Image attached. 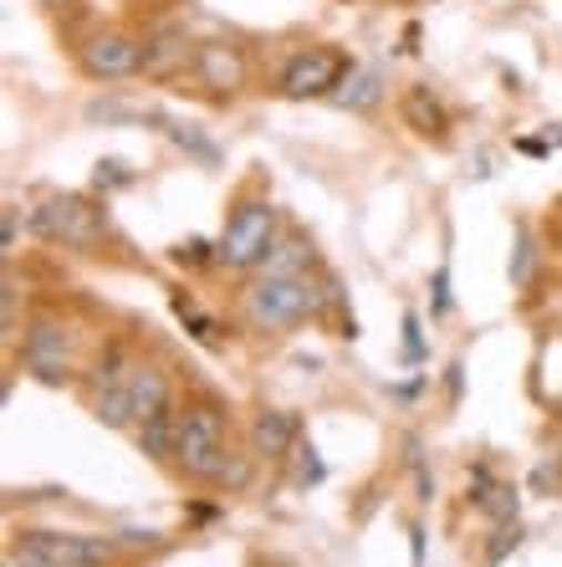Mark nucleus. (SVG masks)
Listing matches in <instances>:
<instances>
[{"label": "nucleus", "instance_id": "obj_10", "mask_svg": "<svg viewBox=\"0 0 562 567\" xmlns=\"http://www.w3.org/2000/svg\"><path fill=\"white\" fill-rule=\"evenodd\" d=\"M399 118H405L409 133L430 138V144H445V138H450V107H445L440 93L425 87V82H415V87L399 93Z\"/></svg>", "mask_w": 562, "mask_h": 567}, {"label": "nucleus", "instance_id": "obj_17", "mask_svg": "<svg viewBox=\"0 0 562 567\" xmlns=\"http://www.w3.org/2000/svg\"><path fill=\"white\" fill-rule=\"evenodd\" d=\"M129 379H133V373H129ZM129 379L113 383V389H98V394H92V420L103 424V430H133V424H139V414H133V389H129Z\"/></svg>", "mask_w": 562, "mask_h": 567}, {"label": "nucleus", "instance_id": "obj_8", "mask_svg": "<svg viewBox=\"0 0 562 567\" xmlns=\"http://www.w3.org/2000/svg\"><path fill=\"white\" fill-rule=\"evenodd\" d=\"M78 62L92 82H129L144 72V41L123 27H103L82 41Z\"/></svg>", "mask_w": 562, "mask_h": 567}, {"label": "nucleus", "instance_id": "obj_23", "mask_svg": "<svg viewBox=\"0 0 562 567\" xmlns=\"http://www.w3.org/2000/svg\"><path fill=\"white\" fill-rule=\"evenodd\" d=\"M170 256L180 266H215V246H205V240H180Z\"/></svg>", "mask_w": 562, "mask_h": 567}, {"label": "nucleus", "instance_id": "obj_24", "mask_svg": "<svg viewBox=\"0 0 562 567\" xmlns=\"http://www.w3.org/2000/svg\"><path fill=\"white\" fill-rule=\"evenodd\" d=\"M16 230H21V210L6 205V210H0V251L6 256H16Z\"/></svg>", "mask_w": 562, "mask_h": 567}, {"label": "nucleus", "instance_id": "obj_18", "mask_svg": "<svg viewBox=\"0 0 562 567\" xmlns=\"http://www.w3.org/2000/svg\"><path fill=\"white\" fill-rule=\"evenodd\" d=\"M164 133H170L174 148H184V154L200 158V164H221V148L210 144V138L195 128V123H164Z\"/></svg>", "mask_w": 562, "mask_h": 567}, {"label": "nucleus", "instance_id": "obj_2", "mask_svg": "<svg viewBox=\"0 0 562 567\" xmlns=\"http://www.w3.org/2000/svg\"><path fill=\"white\" fill-rule=\"evenodd\" d=\"M231 420L210 394H195L180 404V450H174V471L195 486H221L225 465H231Z\"/></svg>", "mask_w": 562, "mask_h": 567}, {"label": "nucleus", "instance_id": "obj_16", "mask_svg": "<svg viewBox=\"0 0 562 567\" xmlns=\"http://www.w3.org/2000/svg\"><path fill=\"white\" fill-rule=\"evenodd\" d=\"M129 389H133V414H139V420H149L154 410L174 404L170 373L159 369V363H139V369H133V379H129Z\"/></svg>", "mask_w": 562, "mask_h": 567}, {"label": "nucleus", "instance_id": "obj_3", "mask_svg": "<svg viewBox=\"0 0 562 567\" xmlns=\"http://www.w3.org/2000/svg\"><path fill=\"white\" fill-rule=\"evenodd\" d=\"M276 236H282V215H276L272 199L241 195L231 205V215H225L221 240H215V266H225V271H262Z\"/></svg>", "mask_w": 562, "mask_h": 567}, {"label": "nucleus", "instance_id": "obj_4", "mask_svg": "<svg viewBox=\"0 0 562 567\" xmlns=\"http://www.w3.org/2000/svg\"><path fill=\"white\" fill-rule=\"evenodd\" d=\"M31 230L41 240L72 246V251H92L108 236V210H103V199H92V195H52L31 210Z\"/></svg>", "mask_w": 562, "mask_h": 567}, {"label": "nucleus", "instance_id": "obj_13", "mask_svg": "<svg viewBox=\"0 0 562 567\" xmlns=\"http://www.w3.org/2000/svg\"><path fill=\"white\" fill-rule=\"evenodd\" d=\"M262 271H266V277H307V271H317L313 240L302 236V230H282Z\"/></svg>", "mask_w": 562, "mask_h": 567}, {"label": "nucleus", "instance_id": "obj_1", "mask_svg": "<svg viewBox=\"0 0 562 567\" xmlns=\"http://www.w3.org/2000/svg\"><path fill=\"white\" fill-rule=\"evenodd\" d=\"M333 307H343V291L333 271H307V277H256L241 297V312L256 332H292L302 322H323Z\"/></svg>", "mask_w": 562, "mask_h": 567}, {"label": "nucleus", "instance_id": "obj_19", "mask_svg": "<svg viewBox=\"0 0 562 567\" xmlns=\"http://www.w3.org/2000/svg\"><path fill=\"white\" fill-rule=\"evenodd\" d=\"M133 179H139V174L129 169V164H123V158H103V164H98V174H92V189H98V195H113V189H129Z\"/></svg>", "mask_w": 562, "mask_h": 567}, {"label": "nucleus", "instance_id": "obj_22", "mask_svg": "<svg viewBox=\"0 0 562 567\" xmlns=\"http://www.w3.org/2000/svg\"><path fill=\"white\" fill-rule=\"evenodd\" d=\"M532 266H537L532 230H527V225H517V256H511V287H527V281H532Z\"/></svg>", "mask_w": 562, "mask_h": 567}, {"label": "nucleus", "instance_id": "obj_11", "mask_svg": "<svg viewBox=\"0 0 562 567\" xmlns=\"http://www.w3.org/2000/svg\"><path fill=\"white\" fill-rule=\"evenodd\" d=\"M302 445V424L287 410H262L251 420V455L256 461H292V450Z\"/></svg>", "mask_w": 562, "mask_h": 567}, {"label": "nucleus", "instance_id": "obj_15", "mask_svg": "<svg viewBox=\"0 0 562 567\" xmlns=\"http://www.w3.org/2000/svg\"><path fill=\"white\" fill-rule=\"evenodd\" d=\"M333 103L348 107V113H374V107L384 103V72L379 66H354V72L343 78V87L333 93Z\"/></svg>", "mask_w": 562, "mask_h": 567}, {"label": "nucleus", "instance_id": "obj_26", "mask_svg": "<svg viewBox=\"0 0 562 567\" xmlns=\"http://www.w3.org/2000/svg\"><path fill=\"white\" fill-rule=\"evenodd\" d=\"M445 312H450V271L440 266L435 271V317H445Z\"/></svg>", "mask_w": 562, "mask_h": 567}, {"label": "nucleus", "instance_id": "obj_7", "mask_svg": "<svg viewBox=\"0 0 562 567\" xmlns=\"http://www.w3.org/2000/svg\"><path fill=\"white\" fill-rule=\"evenodd\" d=\"M21 369L37 373L41 383L67 389L72 383V332L57 322V317H37L27 332H21Z\"/></svg>", "mask_w": 562, "mask_h": 567}, {"label": "nucleus", "instance_id": "obj_25", "mask_svg": "<svg viewBox=\"0 0 562 567\" xmlns=\"http://www.w3.org/2000/svg\"><path fill=\"white\" fill-rule=\"evenodd\" d=\"M405 358H409V363H419V358H425V338H419V317L415 312H405Z\"/></svg>", "mask_w": 562, "mask_h": 567}, {"label": "nucleus", "instance_id": "obj_21", "mask_svg": "<svg viewBox=\"0 0 562 567\" xmlns=\"http://www.w3.org/2000/svg\"><path fill=\"white\" fill-rule=\"evenodd\" d=\"M292 461H297V465H292V481H297L302 491H307V486H317V481H323V475H327L323 455H317L313 445H297V450H292Z\"/></svg>", "mask_w": 562, "mask_h": 567}, {"label": "nucleus", "instance_id": "obj_14", "mask_svg": "<svg viewBox=\"0 0 562 567\" xmlns=\"http://www.w3.org/2000/svg\"><path fill=\"white\" fill-rule=\"evenodd\" d=\"M184 62H195V52H190V41H184L180 27H164L159 37L144 41V72L149 78H170L174 66Z\"/></svg>", "mask_w": 562, "mask_h": 567}, {"label": "nucleus", "instance_id": "obj_12", "mask_svg": "<svg viewBox=\"0 0 562 567\" xmlns=\"http://www.w3.org/2000/svg\"><path fill=\"white\" fill-rule=\"evenodd\" d=\"M133 440H139V450H144L154 465L174 471V450H180V404H164V410H154L149 420H139L133 424Z\"/></svg>", "mask_w": 562, "mask_h": 567}, {"label": "nucleus", "instance_id": "obj_20", "mask_svg": "<svg viewBox=\"0 0 562 567\" xmlns=\"http://www.w3.org/2000/svg\"><path fill=\"white\" fill-rule=\"evenodd\" d=\"M517 542H522V522H497V532L486 542V567L507 563V553H517Z\"/></svg>", "mask_w": 562, "mask_h": 567}, {"label": "nucleus", "instance_id": "obj_9", "mask_svg": "<svg viewBox=\"0 0 562 567\" xmlns=\"http://www.w3.org/2000/svg\"><path fill=\"white\" fill-rule=\"evenodd\" d=\"M190 72H195V82L205 87V93H215V97H236L241 87H246V78H251L246 52H241L236 41H200Z\"/></svg>", "mask_w": 562, "mask_h": 567}, {"label": "nucleus", "instance_id": "obj_6", "mask_svg": "<svg viewBox=\"0 0 562 567\" xmlns=\"http://www.w3.org/2000/svg\"><path fill=\"white\" fill-rule=\"evenodd\" d=\"M16 547L21 557H37V563L52 567H108L113 553H119V537H88V532H16Z\"/></svg>", "mask_w": 562, "mask_h": 567}, {"label": "nucleus", "instance_id": "obj_28", "mask_svg": "<svg viewBox=\"0 0 562 567\" xmlns=\"http://www.w3.org/2000/svg\"><path fill=\"white\" fill-rule=\"evenodd\" d=\"M41 6H72V0H41Z\"/></svg>", "mask_w": 562, "mask_h": 567}, {"label": "nucleus", "instance_id": "obj_5", "mask_svg": "<svg viewBox=\"0 0 562 567\" xmlns=\"http://www.w3.org/2000/svg\"><path fill=\"white\" fill-rule=\"evenodd\" d=\"M354 56L343 52V47H302V52L287 56V66H282V78H276V87H282V97H292V103H317V97H333L343 87V78L354 72Z\"/></svg>", "mask_w": 562, "mask_h": 567}, {"label": "nucleus", "instance_id": "obj_27", "mask_svg": "<svg viewBox=\"0 0 562 567\" xmlns=\"http://www.w3.org/2000/svg\"><path fill=\"white\" fill-rule=\"evenodd\" d=\"M548 144L562 148V123H548Z\"/></svg>", "mask_w": 562, "mask_h": 567}]
</instances>
